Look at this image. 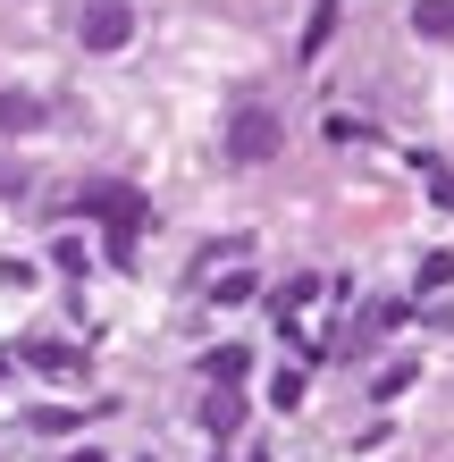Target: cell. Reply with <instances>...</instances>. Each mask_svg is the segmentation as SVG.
Wrapping results in <instances>:
<instances>
[{
    "label": "cell",
    "instance_id": "10",
    "mask_svg": "<svg viewBox=\"0 0 454 462\" xmlns=\"http://www.w3.org/2000/svg\"><path fill=\"white\" fill-rule=\"evenodd\" d=\"M270 403H278V412H295V403H303V370H278L270 378Z\"/></svg>",
    "mask_w": 454,
    "mask_h": 462
},
{
    "label": "cell",
    "instance_id": "8",
    "mask_svg": "<svg viewBox=\"0 0 454 462\" xmlns=\"http://www.w3.org/2000/svg\"><path fill=\"white\" fill-rule=\"evenodd\" d=\"M245 362H253L245 345H219V353H210L202 370H210V387H236V378H245Z\"/></svg>",
    "mask_w": 454,
    "mask_h": 462
},
{
    "label": "cell",
    "instance_id": "4",
    "mask_svg": "<svg viewBox=\"0 0 454 462\" xmlns=\"http://www.w3.org/2000/svg\"><path fill=\"white\" fill-rule=\"evenodd\" d=\"M25 362H34V370H51V378H85V353H76V345H60V337L25 345Z\"/></svg>",
    "mask_w": 454,
    "mask_h": 462
},
{
    "label": "cell",
    "instance_id": "13",
    "mask_svg": "<svg viewBox=\"0 0 454 462\" xmlns=\"http://www.w3.org/2000/svg\"><path fill=\"white\" fill-rule=\"evenodd\" d=\"M68 462H110V454H93V446H85V454H68Z\"/></svg>",
    "mask_w": 454,
    "mask_h": 462
},
{
    "label": "cell",
    "instance_id": "5",
    "mask_svg": "<svg viewBox=\"0 0 454 462\" xmlns=\"http://www.w3.org/2000/svg\"><path fill=\"white\" fill-rule=\"evenodd\" d=\"M412 34H430V42H454V0H412Z\"/></svg>",
    "mask_w": 454,
    "mask_h": 462
},
{
    "label": "cell",
    "instance_id": "15",
    "mask_svg": "<svg viewBox=\"0 0 454 462\" xmlns=\"http://www.w3.org/2000/svg\"><path fill=\"white\" fill-rule=\"evenodd\" d=\"M0 370H9V362H0Z\"/></svg>",
    "mask_w": 454,
    "mask_h": 462
},
{
    "label": "cell",
    "instance_id": "11",
    "mask_svg": "<svg viewBox=\"0 0 454 462\" xmlns=\"http://www.w3.org/2000/svg\"><path fill=\"white\" fill-rule=\"evenodd\" d=\"M311 294H320V278H286V294H278V319H286V311H303Z\"/></svg>",
    "mask_w": 454,
    "mask_h": 462
},
{
    "label": "cell",
    "instance_id": "9",
    "mask_svg": "<svg viewBox=\"0 0 454 462\" xmlns=\"http://www.w3.org/2000/svg\"><path fill=\"white\" fill-rule=\"evenodd\" d=\"M0 126H42V101H25V93H0Z\"/></svg>",
    "mask_w": 454,
    "mask_h": 462
},
{
    "label": "cell",
    "instance_id": "7",
    "mask_svg": "<svg viewBox=\"0 0 454 462\" xmlns=\"http://www.w3.org/2000/svg\"><path fill=\"white\" fill-rule=\"evenodd\" d=\"M412 286H421V294H446V286H454V253H421Z\"/></svg>",
    "mask_w": 454,
    "mask_h": 462
},
{
    "label": "cell",
    "instance_id": "2",
    "mask_svg": "<svg viewBox=\"0 0 454 462\" xmlns=\"http://www.w3.org/2000/svg\"><path fill=\"white\" fill-rule=\"evenodd\" d=\"M278 143H286V126H278L270 101H236V118H227V160L236 169H261Z\"/></svg>",
    "mask_w": 454,
    "mask_h": 462
},
{
    "label": "cell",
    "instance_id": "6",
    "mask_svg": "<svg viewBox=\"0 0 454 462\" xmlns=\"http://www.w3.org/2000/svg\"><path fill=\"white\" fill-rule=\"evenodd\" d=\"M236 420H245V403H236V387H219L210 412H202V429H210V438H236Z\"/></svg>",
    "mask_w": 454,
    "mask_h": 462
},
{
    "label": "cell",
    "instance_id": "3",
    "mask_svg": "<svg viewBox=\"0 0 454 462\" xmlns=\"http://www.w3.org/2000/svg\"><path fill=\"white\" fill-rule=\"evenodd\" d=\"M76 42H85V51H126V42H135V9H126V0H85Z\"/></svg>",
    "mask_w": 454,
    "mask_h": 462
},
{
    "label": "cell",
    "instance_id": "1",
    "mask_svg": "<svg viewBox=\"0 0 454 462\" xmlns=\"http://www.w3.org/2000/svg\"><path fill=\"white\" fill-rule=\"evenodd\" d=\"M76 210H93V219L110 227V253H118V261H135V236H144V219H152V202L135 194V185H85Z\"/></svg>",
    "mask_w": 454,
    "mask_h": 462
},
{
    "label": "cell",
    "instance_id": "12",
    "mask_svg": "<svg viewBox=\"0 0 454 462\" xmlns=\"http://www.w3.org/2000/svg\"><path fill=\"white\" fill-rule=\"evenodd\" d=\"M430 194H438V210H454V169H430Z\"/></svg>",
    "mask_w": 454,
    "mask_h": 462
},
{
    "label": "cell",
    "instance_id": "14",
    "mask_svg": "<svg viewBox=\"0 0 454 462\" xmlns=\"http://www.w3.org/2000/svg\"><path fill=\"white\" fill-rule=\"evenodd\" d=\"M253 462H270V454H253Z\"/></svg>",
    "mask_w": 454,
    "mask_h": 462
}]
</instances>
